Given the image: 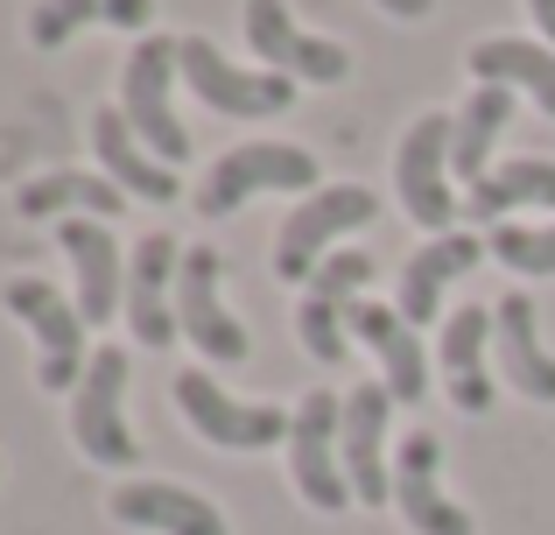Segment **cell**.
Instances as JSON below:
<instances>
[{"label":"cell","instance_id":"cell-5","mask_svg":"<svg viewBox=\"0 0 555 535\" xmlns=\"http://www.w3.org/2000/svg\"><path fill=\"white\" fill-rule=\"evenodd\" d=\"M387 430H393V387L387 381L345 387L338 458H345V480H352V500H359V508H393V451H387Z\"/></svg>","mask_w":555,"mask_h":535},{"label":"cell","instance_id":"cell-31","mask_svg":"<svg viewBox=\"0 0 555 535\" xmlns=\"http://www.w3.org/2000/svg\"><path fill=\"white\" fill-rule=\"evenodd\" d=\"M528 8H534V22H542V36L555 42V0H528Z\"/></svg>","mask_w":555,"mask_h":535},{"label":"cell","instance_id":"cell-3","mask_svg":"<svg viewBox=\"0 0 555 535\" xmlns=\"http://www.w3.org/2000/svg\"><path fill=\"white\" fill-rule=\"evenodd\" d=\"M169 78H177V36H141L120 71V113L169 169L190 163V127L169 106Z\"/></svg>","mask_w":555,"mask_h":535},{"label":"cell","instance_id":"cell-9","mask_svg":"<svg viewBox=\"0 0 555 535\" xmlns=\"http://www.w3.org/2000/svg\"><path fill=\"white\" fill-rule=\"evenodd\" d=\"M177 402H183L190 430H197L204 444H218V451H268V444H282L288 423H296V416L274 409V402H232L204 367L177 373Z\"/></svg>","mask_w":555,"mask_h":535},{"label":"cell","instance_id":"cell-20","mask_svg":"<svg viewBox=\"0 0 555 535\" xmlns=\"http://www.w3.org/2000/svg\"><path fill=\"white\" fill-rule=\"evenodd\" d=\"M486 345H492V310H478V303H457V317L443 324V345H436V359H443L450 402H457L464 416H486V409H492Z\"/></svg>","mask_w":555,"mask_h":535},{"label":"cell","instance_id":"cell-2","mask_svg":"<svg viewBox=\"0 0 555 535\" xmlns=\"http://www.w3.org/2000/svg\"><path fill=\"white\" fill-rule=\"evenodd\" d=\"M338 423H345V395H331V387H310L296 402V423H288V472H296V494L317 514L352 508V480H345V458H338Z\"/></svg>","mask_w":555,"mask_h":535},{"label":"cell","instance_id":"cell-12","mask_svg":"<svg viewBox=\"0 0 555 535\" xmlns=\"http://www.w3.org/2000/svg\"><path fill=\"white\" fill-rule=\"evenodd\" d=\"M246 42H254V56L274 64L282 78H310V85H345L352 78V50L296 28V14H288L282 0H246Z\"/></svg>","mask_w":555,"mask_h":535},{"label":"cell","instance_id":"cell-19","mask_svg":"<svg viewBox=\"0 0 555 535\" xmlns=\"http://www.w3.org/2000/svg\"><path fill=\"white\" fill-rule=\"evenodd\" d=\"M492 345H500V373L514 381L520 402H555V353L534 339V303L506 289L492 310Z\"/></svg>","mask_w":555,"mask_h":535},{"label":"cell","instance_id":"cell-21","mask_svg":"<svg viewBox=\"0 0 555 535\" xmlns=\"http://www.w3.org/2000/svg\"><path fill=\"white\" fill-rule=\"evenodd\" d=\"M127 205V191L113 177H85V169H50V177H28L14 191L22 219H113Z\"/></svg>","mask_w":555,"mask_h":535},{"label":"cell","instance_id":"cell-10","mask_svg":"<svg viewBox=\"0 0 555 535\" xmlns=\"http://www.w3.org/2000/svg\"><path fill=\"white\" fill-rule=\"evenodd\" d=\"M120 395H127V353L120 345H99L92 367L78 381V402H70V437L92 466H134V430L120 416Z\"/></svg>","mask_w":555,"mask_h":535},{"label":"cell","instance_id":"cell-23","mask_svg":"<svg viewBox=\"0 0 555 535\" xmlns=\"http://www.w3.org/2000/svg\"><path fill=\"white\" fill-rule=\"evenodd\" d=\"M472 78H478V85H514V92H528L534 106L555 120V50H542V42L486 36V42L472 50Z\"/></svg>","mask_w":555,"mask_h":535},{"label":"cell","instance_id":"cell-22","mask_svg":"<svg viewBox=\"0 0 555 535\" xmlns=\"http://www.w3.org/2000/svg\"><path fill=\"white\" fill-rule=\"evenodd\" d=\"M486 254V240H472V233H443V240H429V247L415 254V262L401 268V317L408 324H429L436 310H443V289L457 282L464 268Z\"/></svg>","mask_w":555,"mask_h":535},{"label":"cell","instance_id":"cell-8","mask_svg":"<svg viewBox=\"0 0 555 535\" xmlns=\"http://www.w3.org/2000/svg\"><path fill=\"white\" fill-rule=\"evenodd\" d=\"M177 71L190 78V92H197L204 106L232 113V120H268V113H282L288 99H296V78H282V71H240L204 36H177Z\"/></svg>","mask_w":555,"mask_h":535},{"label":"cell","instance_id":"cell-4","mask_svg":"<svg viewBox=\"0 0 555 535\" xmlns=\"http://www.w3.org/2000/svg\"><path fill=\"white\" fill-rule=\"evenodd\" d=\"M317 155L310 149H288V141H246V149L218 155L211 177L197 183V212L204 219H225L240 212L254 191H317Z\"/></svg>","mask_w":555,"mask_h":535},{"label":"cell","instance_id":"cell-1","mask_svg":"<svg viewBox=\"0 0 555 535\" xmlns=\"http://www.w3.org/2000/svg\"><path fill=\"white\" fill-rule=\"evenodd\" d=\"M373 212H379V198L366 183H324V191H310L288 212L282 240H274V275H282V282H310V275L338 254V233L366 226Z\"/></svg>","mask_w":555,"mask_h":535},{"label":"cell","instance_id":"cell-15","mask_svg":"<svg viewBox=\"0 0 555 535\" xmlns=\"http://www.w3.org/2000/svg\"><path fill=\"white\" fill-rule=\"evenodd\" d=\"M92 155H99V169H106L127 198H149V205H169V198H177V169H169L163 155L127 127L120 106H99L92 113Z\"/></svg>","mask_w":555,"mask_h":535},{"label":"cell","instance_id":"cell-25","mask_svg":"<svg viewBox=\"0 0 555 535\" xmlns=\"http://www.w3.org/2000/svg\"><path fill=\"white\" fill-rule=\"evenodd\" d=\"M514 212H555V163L528 155V163H506L486 183H472V219L506 226Z\"/></svg>","mask_w":555,"mask_h":535},{"label":"cell","instance_id":"cell-6","mask_svg":"<svg viewBox=\"0 0 555 535\" xmlns=\"http://www.w3.org/2000/svg\"><path fill=\"white\" fill-rule=\"evenodd\" d=\"M0 303H8V317H22L28 331L42 339V373L36 381L50 387V395H64V387L85 381V367H92V353H85V310L78 303H64V289L36 282V275H22V282L0 289Z\"/></svg>","mask_w":555,"mask_h":535},{"label":"cell","instance_id":"cell-13","mask_svg":"<svg viewBox=\"0 0 555 535\" xmlns=\"http://www.w3.org/2000/svg\"><path fill=\"white\" fill-rule=\"evenodd\" d=\"M393 508L415 535H472V514L443 494V444L436 430H408L393 451Z\"/></svg>","mask_w":555,"mask_h":535},{"label":"cell","instance_id":"cell-27","mask_svg":"<svg viewBox=\"0 0 555 535\" xmlns=\"http://www.w3.org/2000/svg\"><path fill=\"white\" fill-rule=\"evenodd\" d=\"M492 254H500L514 275H555V219H542V226H492V240H486Z\"/></svg>","mask_w":555,"mask_h":535},{"label":"cell","instance_id":"cell-30","mask_svg":"<svg viewBox=\"0 0 555 535\" xmlns=\"http://www.w3.org/2000/svg\"><path fill=\"white\" fill-rule=\"evenodd\" d=\"M379 8H387L393 22H422V14H429V0H379Z\"/></svg>","mask_w":555,"mask_h":535},{"label":"cell","instance_id":"cell-14","mask_svg":"<svg viewBox=\"0 0 555 535\" xmlns=\"http://www.w3.org/2000/svg\"><path fill=\"white\" fill-rule=\"evenodd\" d=\"M177 233H141V247L127 254V331L134 345H177Z\"/></svg>","mask_w":555,"mask_h":535},{"label":"cell","instance_id":"cell-7","mask_svg":"<svg viewBox=\"0 0 555 535\" xmlns=\"http://www.w3.org/2000/svg\"><path fill=\"white\" fill-rule=\"evenodd\" d=\"M450 135H457V113H422L401 135L393 155V183H401V212L429 233H443L457 219V191H450Z\"/></svg>","mask_w":555,"mask_h":535},{"label":"cell","instance_id":"cell-24","mask_svg":"<svg viewBox=\"0 0 555 535\" xmlns=\"http://www.w3.org/2000/svg\"><path fill=\"white\" fill-rule=\"evenodd\" d=\"M506 120H514V85H478L472 99L457 106V135H450V169H457L464 183H486V155L492 141L506 135Z\"/></svg>","mask_w":555,"mask_h":535},{"label":"cell","instance_id":"cell-11","mask_svg":"<svg viewBox=\"0 0 555 535\" xmlns=\"http://www.w3.org/2000/svg\"><path fill=\"white\" fill-rule=\"evenodd\" d=\"M218 254L211 247H183V268H177V324L183 339L197 345L211 367H240L246 353H254V339H246V324L225 310V296H218Z\"/></svg>","mask_w":555,"mask_h":535},{"label":"cell","instance_id":"cell-17","mask_svg":"<svg viewBox=\"0 0 555 535\" xmlns=\"http://www.w3.org/2000/svg\"><path fill=\"white\" fill-rule=\"evenodd\" d=\"M56 247L78 268L85 324H113L120 317V240L106 233V219H56Z\"/></svg>","mask_w":555,"mask_h":535},{"label":"cell","instance_id":"cell-26","mask_svg":"<svg viewBox=\"0 0 555 535\" xmlns=\"http://www.w3.org/2000/svg\"><path fill=\"white\" fill-rule=\"evenodd\" d=\"M149 14H155V0H36V14H28V42H36V50H64L85 22L141 28Z\"/></svg>","mask_w":555,"mask_h":535},{"label":"cell","instance_id":"cell-18","mask_svg":"<svg viewBox=\"0 0 555 535\" xmlns=\"http://www.w3.org/2000/svg\"><path fill=\"white\" fill-rule=\"evenodd\" d=\"M345 324H352L359 345H373L379 381L393 387V402H422V395H429V359H422L415 324H408L401 310H387V303H352Z\"/></svg>","mask_w":555,"mask_h":535},{"label":"cell","instance_id":"cell-28","mask_svg":"<svg viewBox=\"0 0 555 535\" xmlns=\"http://www.w3.org/2000/svg\"><path fill=\"white\" fill-rule=\"evenodd\" d=\"M296 331H302V345H310V359H317V367H338V359L352 353V345H345V331H352V324H345V303L317 296V289L302 296V310H296Z\"/></svg>","mask_w":555,"mask_h":535},{"label":"cell","instance_id":"cell-16","mask_svg":"<svg viewBox=\"0 0 555 535\" xmlns=\"http://www.w3.org/2000/svg\"><path fill=\"white\" fill-rule=\"evenodd\" d=\"M106 514L120 528H155V535H232L225 514H218L204 494H190V486H163V480L120 486V494L106 500Z\"/></svg>","mask_w":555,"mask_h":535},{"label":"cell","instance_id":"cell-29","mask_svg":"<svg viewBox=\"0 0 555 535\" xmlns=\"http://www.w3.org/2000/svg\"><path fill=\"white\" fill-rule=\"evenodd\" d=\"M366 282H373V254H366V247H338V254H331L324 268L310 275V289H317V296L345 303V310L359 303V289H366Z\"/></svg>","mask_w":555,"mask_h":535}]
</instances>
